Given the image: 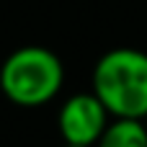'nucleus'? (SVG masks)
<instances>
[{
	"label": "nucleus",
	"instance_id": "obj_6",
	"mask_svg": "<svg viewBox=\"0 0 147 147\" xmlns=\"http://www.w3.org/2000/svg\"><path fill=\"white\" fill-rule=\"evenodd\" d=\"M145 121H147V119H145Z\"/></svg>",
	"mask_w": 147,
	"mask_h": 147
},
{
	"label": "nucleus",
	"instance_id": "obj_1",
	"mask_svg": "<svg viewBox=\"0 0 147 147\" xmlns=\"http://www.w3.org/2000/svg\"><path fill=\"white\" fill-rule=\"evenodd\" d=\"M93 93L111 116L147 119V54L132 47L106 52L93 67Z\"/></svg>",
	"mask_w": 147,
	"mask_h": 147
},
{
	"label": "nucleus",
	"instance_id": "obj_2",
	"mask_svg": "<svg viewBox=\"0 0 147 147\" xmlns=\"http://www.w3.org/2000/svg\"><path fill=\"white\" fill-rule=\"evenodd\" d=\"M65 80L62 59L47 47H21L0 67V90L23 109L49 103Z\"/></svg>",
	"mask_w": 147,
	"mask_h": 147
},
{
	"label": "nucleus",
	"instance_id": "obj_3",
	"mask_svg": "<svg viewBox=\"0 0 147 147\" xmlns=\"http://www.w3.org/2000/svg\"><path fill=\"white\" fill-rule=\"evenodd\" d=\"M57 127L65 145L96 147L109 127V109L96 93H78L62 103L57 114Z\"/></svg>",
	"mask_w": 147,
	"mask_h": 147
},
{
	"label": "nucleus",
	"instance_id": "obj_5",
	"mask_svg": "<svg viewBox=\"0 0 147 147\" xmlns=\"http://www.w3.org/2000/svg\"><path fill=\"white\" fill-rule=\"evenodd\" d=\"M62 147H75V145H62Z\"/></svg>",
	"mask_w": 147,
	"mask_h": 147
},
{
	"label": "nucleus",
	"instance_id": "obj_4",
	"mask_svg": "<svg viewBox=\"0 0 147 147\" xmlns=\"http://www.w3.org/2000/svg\"><path fill=\"white\" fill-rule=\"evenodd\" d=\"M96 147H147V121L116 116L109 121Z\"/></svg>",
	"mask_w": 147,
	"mask_h": 147
}]
</instances>
